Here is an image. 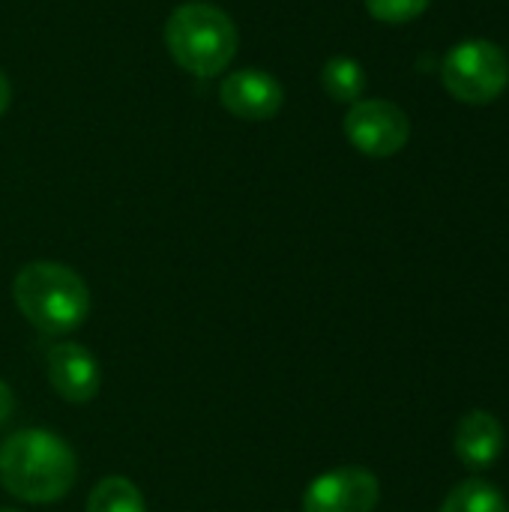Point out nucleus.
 Returning <instances> with one entry per match:
<instances>
[{"label": "nucleus", "mask_w": 509, "mask_h": 512, "mask_svg": "<svg viewBox=\"0 0 509 512\" xmlns=\"http://www.w3.org/2000/svg\"><path fill=\"white\" fill-rule=\"evenodd\" d=\"M78 480L75 450L48 429H21L0 447V483L24 504H54Z\"/></svg>", "instance_id": "f257e3e1"}, {"label": "nucleus", "mask_w": 509, "mask_h": 512, "mask_svg": "<svg viewBox=\"0 0 509 512\" xmlns=\"http://www.w3.org/2000/svg\"><path fill=\"white\" fill-rule=\"evenodd\" d=\"M12 300L24 321L45 336H66L90 315V288L66 264L30 261L12 282Z\"/></svg>", "instance_id": "f03ea898"}, {"label": "nucleus", "mask_w": 509, "mask_h": 512, "mask_svg": "<svg viewBox=\"0 0 509 512\" xmlns=\"http://www.w3.org/2000/svg\"><path fill=\"white\" fill-rule=\"evenodd\" d=\"M240 33L228 12L210 3H186L165 21V48L180 69L195 78L225 72L237 54Z\"/></svg>", "instance_id": "7ed1b4c3"}, {"label": "nucleus", "mask_w": 509, "mask_h": 512, "mask_svg": "<svg viewBox=\"0 0 509 512\" xmlns=\"http://www.w3.org/2000/svg\"><path fill=\"white\" fill-rule=\"evenodd\" d=\"M441 78L459 102L486 105L507 90L509 57L489 39H465L447 54Z\"/></svg>", "instance_id": "20e7f679"}, {"label": "nucleus", "mask_w": 509, "mask_h": 512, "mask_svg": "<svg viewBox=\"0 0 509 512\" xmlns=\"http://www.w3.org/2000/svg\"><path fill=\"white\" fill-rule=\"evenodd\" d=\"M345 135L360 153L387 159L408 144L411 123L408 114L387 99H360L345 117Z\"/></svg>", "instance_id": "39448f33"}, {"label": "nucleus", "mask_w": 509, "mask_h": 512, "mask_svg": "<svg viewBox=\"0 0 509 512\" xmlns=\"http://www.w3.org/2000/svg\"><path fill=\"white\" fill-rule=\"evenodd\" d=\"M381 483L366 468H339L315 477L303 495V512H375Z\"/></svg>", "instance_id": "423d86ee"}, {"label": "nucleus", "mask_w": 509, "mask_h": 512, "mask_svg": "<svg viewBox=\"0 0 509 512\" xmlns=\"http://www.w3.org/2000/svg\"><path fill=\"white\" fill-rule=\"evenodd\" d=\"M48 384L51 390L69 402V405H84L90 399H96L99 387H102V369L99 360L78 342H57L48 357Z\"/></svg>", "instance_id": "0eeeda50"}, {"label": "nucleus", "mask_w": 509, "mask_h": 512, "mask_svg": "<svg viewBox=\"0 0 509 512\" xmlns=\"http://www.w3.org/2000/svg\"><path fill=\"white\" fill-rule=\"evenodd\" d=\"M219 99L240 120H273L282 111L285 90L270 72L249 66L222 78Z\"/></svg>", "instance_id": "6e6552de"}, {"label": "nucleus", "mask_w": 509, "mask_h": 512, "mask_svg": "<svg viewBox=\"0 0 509 512\" xmlns=\"http://www.w3.org/2000/svg\"><path fill=\"white\" fill-rule=\"evenodd\" d=\"M456 453L468 468H492L504 453V429L489 411H471L459 420Z\"/></svg>", "instance_id": "1a4fd4ad"}, {"label": "nucleus", "mask_w": 509, "mask_h": 512, "mask_svg": "<svg viewBox=\"0 0 509 512\" xmlns=\"http://www.w3.org/2000/svg\"><path fill=\"white\" fill-rule=\"evenodd\" d=\"M87 512H147L141 489L126 477H105L93 486Z\"/></svg>", "instance_id": "9d476101"}, {"label": "nucleus", "mask_w": 509, "mask_h": 512, "mask_svg": "<svg viewBox=\"0 0 509 512\" xmlns=\"http://www.w3.org/2000/svg\"><path fill=\"white\" fill-rule=\"evenodd\" d=\"M321 84L336 102H360L366 90V72L354 57H330L324 63Z\"/></svg>", "instance_id": "9b49d317"}, {"label": "nucleus", "mask_w": 509, "mask_h": 512, "mask_svg": "<svg viewBox=\"0 0 509 512\" xmlns=\"http://www.w3.org/2000/svg\"><path fill=\"white\" fill-rule=\"evenodd\" d=\"M441 512H509L507 498L486 480H465L459 483L447 501L441 504Z\"/></svg>", "instance_id": "f8f14e48"}, {"label": "nucleus", "mask_w": 509, "mask_h": 512, "mask_svg": "<svg viewBox=\"0 0 509 512\" xmlns=\"http://www.w3.org/2000/svg\"><path fill=\"white\" fill-rule=\"evenodd\" d=\"M426 6H429V0H366V9L384 24L414 21Z\"/></svg>", "instance_id": "ddd939ff"}, {"label": "nucleus", "mask_w": 509, "mask_h": 512, "mask_svg": "<svg viewBox=\"0 0 509 512\" xmlns=\"http://www.w3.org/2000/svg\"><path fill=\"white\" fill-rule=\"evenodd\" d=\"M15 414V393L6 381H0V426H6Z\"/></svg>", "instance_id": "4468645a"}, {"label": "nucleus", "mask_w": 509, "mask_h": 512, "mask_svg": "<svg viewBox=\"0 0 509 512\" xmlns=\"http://www.w3.org/2000/svg\"><path fill=\"white\" fill-rule=\"evenodd\" d=\"M9 99H12V87H9V78L0 72V114L9 108Z\"/></svg>", "instance_id": "2eb2a0df"}, {"label": "nucleus", "mask_w": 509, "mask_h": 512, "mask_svg": "<svg viewBox=\"0 0 509 512\" xmlns=\"http://www.w3.org/2000/svg\"><path fill=\"white\" fill-rule=\"evenodd\" d=\"M0 512H18V510H9V507H0Z\"/></svg>", "instance_id": "dca6fc26"}]
</instances>
